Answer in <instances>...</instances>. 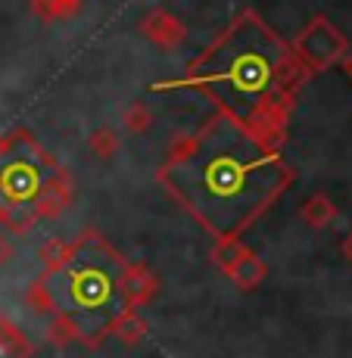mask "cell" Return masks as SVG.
<instances>
[{
  "mask_svg": "<svg viewBox=\"0 0 352 358\" xmlns=\"http://www.w3.org/2000/svg\"><path fill=\"white\" fill-rule=\"evenodd\" d=\"M156 175L171 199L216 240L244 237L296 181L281 147L225 113L178 141Z\"/></svg>",
  "mask_w": 352,
  "mask_h": 358,
  "instance_id": "1",
  "label": "cell"
},
{
  "mask_svg": "<svg viewBox=\"0 0 352 358\" xmlns=\"http://www.w3.org/2000/svg\"><path fill=\"white\" fill-rule=\"evenodd\" d=\"M306 81L309 72L293 47L256 10H244L181 78L153 81L150 91H197L265 143L284 147L296 94Z\"/></svg>",
  "mask_w": 352,
  "mask_h": 358,
  "instance_id": "2",
  "label": "cell"
},
{
  "mask_svg": "<svg viewBox=\"0 0 352 358\" xmlns=\"http://www.w3.org/2000/svg\"><path fill=\"white\" fill-rule=\"evenodd\" d=\"M125 265V256L103 240V234L87 231L44 268L25 293V302L38 315L66 321L75 340L97 349L128 308Z\"/></svg>",
  "mask_w": 352,
  "mask_h": 358,
  "instance_id": "3",
  "label": "cell"
},
{
  "mask_svg": "<svg viewBox=\"0 0 352 358\" xmlns=\"http://www.w3.org/2000/svg\"><path fill=\"white\" fill-rule=\"evenodd\" d=\"M59 165L25 128L3 137L0 147V228L22 237L34 228V206L59 175Z\"/></svg>",
  "mask_w": 352,
  "mask_h": 358,
  "instance_id": "4",
  "label": "cell"
},
{
  "mask_svg": "<svg viewBox=\"0 0 352 358\" xmlns=\"http://www.w3.org/2000/svg\"><path fill=\"white\" fill-rule=\"evenodd\" d=\"M290 47H293L296 59L306 66V72L315 75V72H328V69L340 66V59L349 50V41L328 16H312Z\"/></svg>",
  "mask_w": 352,
  "mask_h": 358,
  "instance_id": "5",
  "label": "cell"
},
{
  "mask_svg": "<svg viewBox=\"0 0 352 358\" xmlns=\"http://www.w3.org/2000/svg\"><path fill=\"white\" fill-rule=\"evenodd\" d=\"M141 34L150 44L162 47V50H175V47L184 44V38H188V25L178 16H171L169 10H150L147 16L141 19Z\"/></svg>",
  "mask_w": 352,
  "mask_h": 358,
  "instance_id": "6",
  "label": "cell"
},
{
  "mask_svg": "<svg viewBox=\"0 0 352 358\" xmlns=\"http://www.w3.org/2000/svg\"><path fill=\"white\" fill-rule=\"evenodd\" d=\"M160 290V280H156L153 268H147L143 262H128L125 265V299L128 308H141Z\"/></svg>",
  "mask_w": 352,
  "mask_h": 358,
  "instance_id": "7",
  "label": "cell"
},
{
  "mask_svg": "<svg viewBox=\"0 0 352 358\" xmlns=\"http://www.w3.org/2000/svg\"><path fill=\"white\" fill-rule=\"evenodd\" d=\"M69 203H72V181H69L66 171H59V175L50 181V187L41 194L38 206H34V224L47 222V218H59Z\"/></svg>",
  "mask_w": 352,
  "mask_h": 358,
  "instance_id": "8",
  "label": "cell"
},
{
  "mask_svg": "<svg viewBox=\"0 0 352 358\" xmlns=\"http://www.w3.org/2000/svg\"><path fill=\"white\" fill-rule=\"evenodd\" d=\"M225 278L231 280V284L237 287V290L253 293L256 287H262V280L268 278V265H265V262H262L253 250H246L244 256H240V259L225 271Z\"/></svg>",
  "mask_w": 352,
  "mask_h": 358,
  "instance_id": "9",
  "label": "cell"
},
{
  "mask_svg": "<svg viewBox=\"0 0 352 358\" xmlns=\"http://www.w3.org/2000/svg\"><path fill=\"white\" fill-rule=\"evenodd\" d=\"M300 218L309 224V228L321 231V228H328V224L337 222V206H334V199H330L328 194H312V196L302 199Z\"/></svg>",
  "mask_w": 352,
  "mask_h": 358,
  "instance_id": "10",
  "label": "cell"
},
{
  "mask_svg": "<svg viewBox=\"0 0 352 358\" xmlns=\"http://www.w3.org/2000/svg\"><path fill=\"white\" fill-rule=\"evenodd\" d=\"M34 346L10 318H0V358H31Z\"/></svg>",
  "mask_w": 352,
  "mask_h": 358,
  "instance_id": "11",
  "label": "cell"
},
{
  "mask_svg": "<svg viewBox=\"0 0 352 358\" xmlns=\"http://www.w3.org/2000/svg\"><path fill=\"white\" fill-rule=\"evenodd\" d=\"M109 336H115L122 346H137V343L147 336V321L141 318V308H125V312L115 318Z\"/></svg>",
  "mask_w": 352,
  "mask_h": 358,
  "instance_id": "12",
  "label": "cell"
},
{
  "mask_svg": "<svg viewBox=\"0 0 352 358\" xmlns=\"http://www.w3.org/2000/svg\"><path fill=\"white\" fill-rule=\"evenodd\" d=\"M29 6L41 22H63L85 6V0H31Z\"/></svg>",
  "mask_w": 352,
  "mask_h": 358,
  "instance_id": "13",
  "label": "cell"
},
{
  "mask_svg": "<svg viewBox=\"0 0 352 358\" xmlns=\"http://www.w3.org/2000/svg\"><path fill=\"white\" fill-rule=\"evenodd\" d=\"M87 150H91L94 159H113L119 153V131L109 128V125H100L87 134Z\"/></svg>",
  "mask_w": 352,
  "mask_h": 358,
  "instance_id": "14",
  "label": "cell"
},
{
  "mask_svg": "<svg viewBox=\"0 0 352 358\" xmlns=\"http://www.w3.org/2000/svg\"><path fill=\"white\" fill-rule=\"evenodd\" d=\"M246 250H250V246H246L240 237H227V240H216V243H212L209 256H212V262H216V268H218V271L225 274L227 268H231L234 262H237L240 256H244Z\"/></svg>",
  "mask_w": 352,
  "mask_h": 358,
  "instance_id": "15",
  "label": "cell"
},
{
  "mask_svg": "<svg viewBox=\"0 0 352 358\" xmlns=\"http://www.w3.org/2000/svg\"><path fill=\"white\" fill-rule=\"evenodd\" d=\"M122 125H125V131H131V134H147V131L153 128V109L143 100L128 103L125 113H122Z\"/></svg>",
  "mask_w": 352,
  "mask_h": 358,
  "instance_id": "16",
  "label": "cell"
},
{
  "mask_svg": "<svg viewBox=\"0 0 352 358\" xmlns=\"http://www.w3.org/2000/svg\"><path fill=\"white\" fill-rule=\"evenodd\" d=\"M50 343L53 346H69V343H75L72 327H69L66 321H59V318H50Z\"/></svg>",
  "mask_w": 352,
  "mask_h": 358,
  "instance_id": "17",
  "label": "cell"
},
{
  "mask_svg": "<svg viewBox=\"0 0 352 358\" xmlns=\"http://www.w3.org/2000/svg\"><path fill=\"white\" fill-rule=\"evenodd\" d=\"M10 256H13V246H10V240L0 234V268L6 265V259H10Z\"/></svg>",
  "mask_w": 352,
  "mask_h": 358,
  "instance_id": "18",
  "label": "cell"
},
{
  "mask_svg": "<svg viewBox=\"0 0 352 358\" xmlns=\"http://www.w3.org/2000/svg\"><path fill=\"white\" fill-rule=\"evenodd\" d=\"M340 69H343V72H346V78L352 81V47H349V50H346V57H343V59H340Z\"/></svg>",
  "mask_w": 352,
  "mask_h": 358,
  "instance_id": "19",
  "label": "cell"
},
{
  "mask_svg": "<svg viewBox=\"0 0 352 358\" xmlns=\"http://www.w3.org/2000/svg\"><path fill=\"white\" fill-rule=\"evenodd\" d=\"M340 250H343V256H346L349 265H352V231L346 234V237H343V246H340Z\"/></svg>",
  "mask_w": 352,
  "mask_h": 358,
  "instance_id": "20",
  "label": "cell"
},
{
  "mask_svg": "<svg viewBox=\"0 0 352 358\" xmlns=\"http://www.w3.org/2000/svg\"><path fill=\"white\" fill-rule=\"evenodd\" d=\"M0 147H3V134H0Z\"/></svg>",
  "mask_w": 352,
  "mask_h": 358,
  "instance_id": "21",
  "label": "cell"
}]
</instances>
